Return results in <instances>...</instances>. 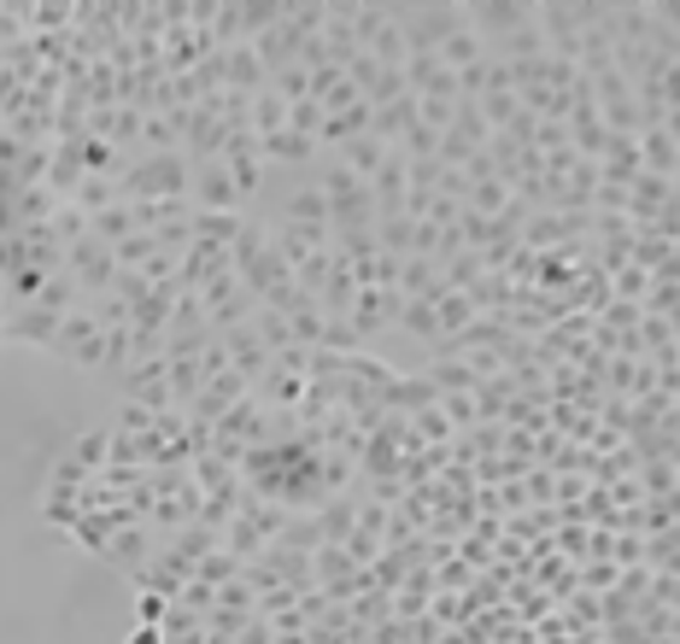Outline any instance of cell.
I'll return each mask as SVG.
<instances>
[{
	"label": "cell",
	"mask_w": 680,
	"mask_h": 644,
	"mask_svg": "<svg viewBox=\"0 0 680 644\" xmlns=\"http://www.w3.org/2000/svg\"><path fill=\"white\" fill-rule=\"evenodd\" d=\"M189 171L194 164L182 153H141L130 171L118 176L123 205H153V200H189Z\"/></svg>",
	"instance_id": "1"
},
{
	"label": "cell",
	"mask_w": 680,
	"mask_h": 644,
	"mask_svg": "<svg viewBox=\"0 0 680 644\" xmlns=\"http://www.w3.org/2000/svg\"><path fill=\"white\" fill-rule=\"evenodd\" d=\"M387 18L405 35V59H410V53H440L446 35L464 24V7H387Z\"/></svg>",
	"instance_id": "2"
},
{
	"label": "cell",
	"mask_w": 680,
	"mask_h": 644,
	"mask_svg": "<svg viewBox=\"0 0 680 644\" xmlns=\"http://www.w3.org/2000/svg\"><path fill=\"white\" fill-rule=\"evenodd\" d=\"M48 351H53V358H65V364H77V369H106V335H100V323L89 317V305L71 310V317L53 328Z\"/></svg>",
	"instance_id": "3"
},
{
	"label": "cell",
	"mask_w": 680,
	"mask_h": 644,
	"mask_svg": "<svg viewBox=\"0 0 680 644\" xmlns=\"http://www.w3.org/2000/svg\"><path fill=\"white\" fill-rule=\"evenodd\" d=\"M65 276L77 282V294H82V299L112 294V282H118L112 246H106V241H94V235H82L77 246H65Z\"/></svg>",
	"instance_id": "4"
},
{
	"label": "cell",
	"mask_w": 680,
	"mask_h": 644,
	"mask_svg": "<svg viewBox=\"0 0 680 644\" xmlns=\"http://www.w3.org/2000/svg\"><path fill=\"white\" fill-rule=\"evenodd\" d=\"M217 159H223V171H230L241 200H253L264 188V176H271V164H264V141L253 130H230V141H223Z\"/></svg>",
	"instance_id": "5"
},
{
	"label": "cell",
	"mask_w": 680,
	"mask_h": 644,
	"mask_svg": "<svg viewBox=\"0 0 680 644\" xmlns=\"http://www.w3.org/2000/svg\"><path fill=\"white\" fill-rule=\"evenodd\" d=\"M189 205L194 212H241V194L223 171V159H200L189 171Z\"/></svg>",
	"instance_id": "6"
},
{
	"label": "cell",
	"mask_w": 680,
	"mask_h": 644,
	"mask_svg": "<svg viewBox=\"0 0 680 644\" xmlns=\"http://www.w3.org/2000/svg\"><path fill=\"white\" fill-rule=\"evenodd\" d=\"M118 392L130 405H141V410H176L171 405V381H164V358H153V364H130L118 376Z\"/></svg>",
	"instance_id": "7"
},
{
	"label": "cell",
	"mask_w": 680,
	"mask_h": 644,
	"mask_svg": "<svg viewBox=\"0 0 680 644\" xmlns=\"http://www.w3.org/2000/svg\"><path fill=\"white\" fill-rule=\"evenodd\" d=\"M153 551H159V533H153L148 522H123V528L106 539V551H100V556H106V563H112L118 574H135Z\"/></svg>",
	"instance_id": "8"
},
{
	"label": "cell",
	"mask_w": 680,
	"mask_h": 644,
	"mask_svg": "<svg viewBox=\"0 0 680 644\" xmlns=\"http://www.w3.org/2000/svg\"><path fill=\"white\" fill-rule=\"evenodd\" d=\"M640 171L663 176V182L680 176V123H651L640 135Z\"/></svg>",
	"instance_id": "9"
},
{
	"label": "cell",
	"mask_w": 680,
	"mask_h": 644,
	"mask_svg": "<svg viewBox=\"0 0 680 644\" xmlns=\"http://www.w3.org/2000/svg\"><path fill=\"white\" fill-rule=\"evenodd\" d=\"M59 323H65V317H59V310H48V305H12L7 310V335H0V340H24V346H41V351H48V340H53V328Z\"/></svg>",
	"instance_id": "10"
},
{
	"label": "cell",
	"mask_w": 680,
	"mask_h": 644,
	"mask_svg": "<svg viewBox=\"0 0 680 644\" xmlns=\"http://www.w3.org/2000/svg\"><path fill=\"white\" fill-rule=\"evenodd\" d=\"M399 294H405V299H428V305H435V299H446V294H451V287L440 282V264H435V258H405V264H399Z\"/></svg>",
	"instance_id": "11"
},
{
	"label": "cell",
	"mask_w": 680,
	"mask_h": 644,
	"mask_svg": "<svg viewBox=\"0 0 680 644\" xmlns=\"http://www.w3.org/2000/svg\"><path fill=\"white\" fill-rule=\"evenodd\" d=\"M417 123V100L410 94H399V100H387V106H376L369 112V135L382 141V147H399V135Z\"/></svg>",
	"instance_id": "12"
},
{
	"label": "cell",
	"mask_w": 680,
	"mask_h": 644,
	"mask_svg": "<svg viewBox=\"0 0 680 644\" xmlns=\"http://www.w3.org/2000/svg\"><path fill=\"white\" fill-rule=\"evenodd\" d=\"M312 515H317V539H323V545H346V533H353V522H358V492L328 498V504L312 510Z\"/></svg>",
	"instance_id": "13"
},
{
	"label": "cell",
	"mask_w": 680,
	"mask_h": 644,
	"mask_svg": "<svg viewBox=\"0 0 680 644\" xmlns=\"http://www.w3.org/2000/svg\"><path fill=\"white\" fill-rule=\"evenodd\" d=\"M241 212H194V246H217V253H230L235 235H241Z\"/></svg>",
	"instance_id": "14"
},
{
	"label": "cell",
	"mask_w": 680,
	"mask_h": 644,
	"mask_svg": "<svg viewBox=\"0 0 680 644\" xmlns=\"http://www.w3.org/2000/svg\"><path fill=\"white\" fill-rule=\"evenodd\" d=\"M282 223H294V228H328V205L317 194V182H300L294 200L282 205Z\"/></svg>",
	"instance_id": "15"
},
{
	"label": "cell",
	"mask_w": 680,
	"mask_h": 644,
	"mask_svg": "<svg viewBox=\"0 0 680 644\" xmlns=\"http://www.w3.org/2000/svg\"><path fill=\"white\" fill-rule=\"evenodd\" d=\"M264 164H294V171H312V164H317V141L282 130V135L264 141Z\"/></svg>",
	"instance_id": "16"
},
{
	"label": "cell",
	"mask_w": 680,
	"mask_h": 644,
	"mask_svg": "<svg viewBox=\"0 0 680 644\" xmlns=\"http://www.w3.org/2000/svg\"><path fill=\"white\" fill-rule=\"evenodd\" d=\"M335 159H341V164H346V171H353L358 182H369V176L382 171V159H387V147H382L376 135H353V141H346V147H335Z\"/></svg>",
	"instance_id": "17"
},
{
	"label": "cell",
	"mask_w": 680,
	"mask_h": 644,
	"mask_svg": "<svg viewBox=\"0 0 680 644\" xmlns=\"http://www.w3.org/2000/svg\"><path fill=\"white\" fill-rule=\"evenodd\" d=\"M164 381H171V405L189 410V405L200 399V387H205L200 358H164Z\"/></svg>",
	"instance_id": "18"
},
{
	"label": "cell",
	"mask_w": 680,
	"mask_h": 644,
	"mask_svg": "<svg viewBox=\"0 0 680 644\" xmlns=\"http://www.w3.org/2000/svg\"><path fill=\"white\" fill-rule=\"evenodd\" d=\"M481 59H487V48L476 41V30H469V24H458V30L446 35V48H440V65H446L451 76L469 71V65H481Z\"/></svg>",
	"instance_id": "19"
},
{
	"label": "cell",
	"mask_w": 680,
	"mask_h": 644,
	"mask_svg": "<svg viewBox=\"0 0 680 644\" xmlns=\"http://www.w3.org/2000/svg\"><path fill=\"white\" fill-rule=\"evenodd\" d=\"M106 457H112V428H94V433H82V440L65 451V463H77V469L94 481V474L106 469Z\"/></svg>",
	"instance_id": "20"
},
{
	"label": "cell",
	"mask_w": 680,
	"mask_h": 644,
	"mask_svg": "<svg viewBox=\"0 0 680 644\" xmlns=\"http://www.w3.org/2000/svg\"><path fill=\"white\" fill-rule=\"evenodd\" d=\"M71 205H77L82 217H100L106 205H118V182H112V176H82L77 194H71Z\"/></svg>",
	"instance_id": "21"
},
{
	"label": "cell",
	"mask_w": 680,
	"mask_h": 644,
	"mask_svg": "<svg viewBox=\"0 0 680 644\" xmlns=\"http://www.w3.org/2000/svg\"><path fill=\"white\" fill-rule=\"evenodd\" d=\"M194 580H200V586H212V592H223V586H230V580H241V556H230V551H205L200 556V563H194Z\"/></svg>",
	"instance_id": "22"
},
{
	"label": "cell",
	"mask_w": 680,
	"mask_h": 644,
	"mask_svg": "<svg viewBox=\"0 0 680 644\" xmlns=\"http://www.w3.org/2000/svg\"><path fill=\"white\" fill-rule=\"evenodd\" d=\"M200 638H205V615L171 604V615L159 621V644H200Z\"/></svg>",
	"instance_id": "23"
},
{
	"label": "cell",
	"mask_w": 680,
	"mask_h": 644,
	"mask_svg": "<svg viewBox=\"0 0 680 644\" xmlns=\"http://www.w3.org/2000/svg\"><path fill=\"white\" fill-rule=\"evenodd\" d=\"M435 323H440V340L464 335V328L476 323V305H469V294H446V299H435Z\"/></svg>",
	"instance_id": "24"
},
{
	"label": "cell",
	"mask_w": 680,
	"mask_h": 644,
	"mask_svg": "<svg viewBox=\"0 0 680 644\" xmlns=\"http://www.w3.org/2000/svg\"><path fill=\"white\" fill-rule=\"evenodd\" d=\"M394 328H405V335H417V340H428V346H440V323H435V305H428V299H405V310H399Z\"/></svg>",
	"instance_id": "25"
},
{
	"label": "cell",
	"mask_w": 680,
	"mask_h": 644,
	"mask_svg": "<svg viewBox=\"0 0 680 644\" xmlns=\"http://www.w3.org/2000/svg\"><path fill=\"white\" fill-rule=\"evenodd\" d=\"M369 59H376V65H387V71H399L405 65V35L394 30V18H382V30L369 35V48H364Z\"/></svg>",
	"instance_id": "26"
},
{
	"label": "cell",
	"mask_w": 680,
	"mask_h": 644,
	"mask_svg": "<svg viewBox=\"0 0 680 644\" xmlns=\"http://www.w3.org/2000/svg\"><path fill=\"white\" fill-rule=\"evenodd\" d=\"M405 94V71H376V82H369V89H364V106L369 112H376V106H387V100H399Z\"/></svg>",
	"instance_id": "27"
},
{
	"label": "cell",
	"mask_w": 680,
	"mask_h": 644,
	"mask_svg": "<svg viewBox=\"0 0 680 644\" xmlns=\"http://www.w3.org/2000/svg\"><path fill=\"white\" fill-rule=\"evenodd\" d=\"M153 253H159L153 235H130V241H118V246H112V264H118V269H141Z\"/></svg>",
	"instance_id": "28"
},
{
	"label": "cell",
	"mask_w": 680,
	"mask_h": 644,
	"mask_svg": "<svg viewBox=\"0 0 680 644\" xmlns=\"http://www.w3.org/2000/svg\"><path fill=\"white\" fill-rule=\"evenodd\" d=\"M287 130L305 135V141H317V135H323V106H317V100H300V106H287Z\"/></svg>",
	"instance_id": "29"
},
{
	"label": "cell",
	"mask_w": 680,
	"mask_h": 644,
	"mask_svg": "<svg viewBox=\"0 0 680 644\" xmlns=\"http://www.w3.org/2000/svg\"><path fill=\"white\" fill-rule=\"evenodd\" d=\"M164 615H171V597H159V592H141L135 597V627H159Z\"/></svg>",
	"instance_id": "30"
},
{
	"label": "cell",
	"mask_w": 680,
	"mask_h": 644,
	"mask_svg": "<svg viewBox=\"0 0 680 644\" xmlns=\"http://www.w3.org/2000/svg\"><path fill=\"white\" fill-rule=\"evenodd\" d=\"M176 604H182V610H194V615H205V610L217 604V592H212V586H200V580H189V586L176 592Z\"/></svg>",
	"instance_id": "31"
},
{
	"label": "cell",
	"mask_w": 680,
	"mask_h": 644,
	"mask_svg": "<svg viewBox=\"0 0 680 644\" xmlns=\"http://www.w3.org/2000/svg\"><path fill=\"white\" fill-rule=\"evenodd\" d=\"M235 644H271V621H258V615H253V621L241 627V638H235Z\"/></svg>",
	"instance_id": "32"
},
{
	"label": "cell",
	"mask_w": 680,
	"mask_h": 644,
	"mask_svg": "<svg viewBox=\"0 0 680 644\" xmlns=\"http://www.w3.org/2000/svg\"><path fill=\"white\" fill-rule=\"evenodd\" d=\"M123 644H159V627H135V633L123 638Z\"/></svg>",
	"instance_id": "33"
},
{
	"label": "cell",
	"mask_w": 680,
	"mask_h": 644,
	"mask_svg": "<svg viewBox=\"0 0 680 644\" xmlns=\"http://www.w3.org/2000/svg\"><path fill=\"white\" fill-rule=\"evenodd\" d=\"M200 644H235V638H217V633H205V638H200Z\"/></svg>",
	"instance_id": "34"
},
{
	"label": "cell",
	"mask_w": 680,
	"mask_h": 644,
	"mask_svg": "<svg viewBox=\"0 0 680 644\" xmlns=\"http://www.w3.org/2000/svg\"><path fill=\"white\" fill-rule=\"evenodd\" d=\"M0 335H7V299H0Z\"/></svg>",
	"instance_id": "35"
}]
</instances>
